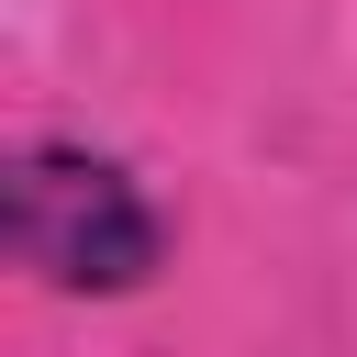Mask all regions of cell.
<instances>
[{"instance_id": "obj_1", "label": "cell", "mask_w": 357, "mask_h": 357, "mask_svg": "<svg viewBox=\"0 0 357 357\" xmlns=\"http://www.w3.org/2000/svg\"><path fill=\"white\" fill-rule=\"evenodd\" d=\"M0 245L45 279V290H78V301H123L167 268V212L156 190L112 156V145H78V134H33L11 145L0 167Z\"/></svg>"}]
</instances>
